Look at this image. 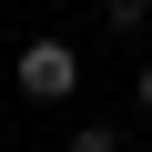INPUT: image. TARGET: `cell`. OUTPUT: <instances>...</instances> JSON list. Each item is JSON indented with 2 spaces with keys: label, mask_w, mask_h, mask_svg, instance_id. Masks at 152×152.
I'll use <instances>...</instances> for the list:
<instances>
[{
  "label": "cell",
  "mask_w": 152,
  "mask_h": 152,
  "mask_svg": "<svg viewBox=\"0 0 152 152\" xmlns=\"http://www.w3.org/2000/svg\"><path fill=\"white\" fill-rule=\"evenodd\" d=\"M10 81H20V102H71V91H81V51H71L61 31H41V41H20Z\"/></svg>",
  "instance_id": "1"
},
{
  "label": "cell",
  "mask_w": 152,
  "mask_h": 152,
  "mask_svg": "<svg viewBox=\"0 0 152 152\" xmlns=\"http://www.w3.org/2000/svg\"><path fill=\"white\" fill-rule=\"evenodd\" d=\"M102 20H112V31H122V41H132V31H142V20H152V0H102Z\"/></svg>",
  "instance_id": "2"
},
{
  "label": "cell",
  "mask_w": 152,
  "mask_h": 152,
  "mask_svg": "<svg viewBox=\"0 0 152 152\" xmlns=\"http://www.w3.org/2000/svg\"><path fill=\"white\" fill-rule=\"evenodd\" d=\"M61 152H122V132H112V122H81V132H71Z\"/></svg>",
  "instance_id": "3"
},
{
  "label": "cell",
  "mask_w": 152,
  "mask_h": 152,
  "mask_svg": "<svg viewBox=\"0 0 152 152\" xmlns=\"http://www.w3.org/2000/svg\"><path fill=\"white\" fill-rule=\"evenodd\" d=\"M132 102H142V112H152V61H142V71H132Z\"/></svg>",
  "instance_id": "4"
}]
</instances>
